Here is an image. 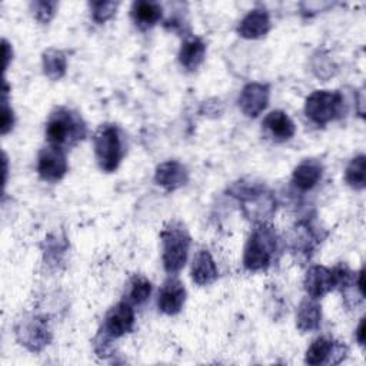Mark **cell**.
Wrapping results in <instances>:
<instances>
[{"label": "cell", "instance_id": "obj_1", "mask_svg": "<svg viewBox=\"0 0 366 366\" xmlns=\"http://www.w3.org/2000/svg\"><path fill=\"white\" fill-rule=\"evenodd\" d=\"M86 135V127L79 115L68 110L58 109L48 122L46 136L52 146L63 147L65 145H73L75 142L83 139Z\"/></svg>", "mask_w": 366, "mask_h": 366}, {"label": "cell", "instance_id": "obj_2", "mask_svg": "<svg viewBox=\"0 0 366 366\" xmlns=\"http://www.w3.org/2000/svg\"><path fill=\"white\" fill-rule=\"evenodd\" d=\"M95 152L103 170L112 172L117 167L123 157V143L120 132L116 126L105 125L95 136Z\"/></svg>", "mask_w": 366, "mask_h": 366}, {"label": "cell", "instance_id": "obj_3", "mask_svg": "<svg viewBox=\"0 0 366 366\" xmlns=\"http://www.w3.org/2000/svg\"><path fill=\"white\" fill-rule=\"evenodd\" d=\"M163 263L169 273L179 272L187 262L191 238L185 229H167L162 234Z\"/></svg>", "mask_w": 366, "mask_h": 366}, {"label": "cell", "instance_id": "obj_4", "mask_svg": "<svg viewBox=\"0 0 366 366\" xmlns=\"http://www.w3.org/2000/svg\"><path fill=\"white\" fill-rule=\"evenodd\" d=\"M275 249V235L269 229H258L245 249V266L251 271L265 269L271 263Z\"/></svg>", "mask_w": 366, "mask_h": 366}, {"label": "cell", "instance_id": "obj_5", "mask_svg": "<svg viewBox=\"0 0 366 366\" xmlns=\"http://www.w3.org/2000/svg\"><path fill=\"white\" fill-rule=\"evenodd\" d=\"M340 103L342 98L338 92H315L306 102V115L313 122L325 125L339 113Z\"/></svg>", "mask_w": 366, "mask_h": 366}, {"label": "cell", "instance_id": "obj_6", "mask_svg": "<svg viewBox=\"0 0 366 366\" xmlns=\"http://www.w3.org/2000/svg\"><path fill=\"white\" fill-rule=\"evenodd\" d=\"M39 174L46 180H59L68 170L66 156L63 149L56 146L45 147L39 155V164H38Z\"/></svg>", "mask_w": 366, "mask_h": 366}, {"label": "cell", "instance_id": "obj_7", "mask_svg": "<svg viewBox=\"0 0 366 366\" xmlns=\"http://www.w3.org/2000/svg\"><path fill=\"white\" fill-rule=\"evenodd\" d=\"M133 322H135V315L130 305L122 302L116 305L113 309H110V312L108 313L105 320V330L110 336L119 338L132 329Z\"/></svg>", "mask_w": 366, "mask_h": 366}, {"label": "cell", "instance_id": "obj_8", "mask_svg": "<svg viewBox=\"0 0 366 366\" xmlns=\"http://www.w3.org/2000/svg\"><path fill=\"white\" fill-rule=\"evenodd\" d=\"M185 288L177 279H169L164 282L159 292V309L167 315L177 313L185 303Z\"/></svg>", "mask_w": 366, "mask_h": 366}, {"label": "cell", "instance_id": "obj_9", "mask_svg": "<svg viewBox=\"0 0 366 366\" xmlns=\"http://www.w3.org/2000/svg\"><path fill=\"white\" fill-rule=\"evenodd\" d=\"M268 88L263 85H248L241 98H239V106L248 116H258L268 103Z\"/></svg>", "mask_w": 366, "mask_h": 366}, {"label": "cell", "instance_id": "obj_10", "mask_svg": "<svg viewBox=\"0 0 366 366\" xmlns=\"http://www.w3.org/2000/svg\"><path fill=\"white\" fill-rule=\"evenodd\" d=\"M305 285H306L308 293L312 298H320L338 283H336L335 272H330L326 268L315 266L308 272Z\"/></svg>", "mask_w": 366, "mask_h": 366}, {"label": "cell", "instance_id": "obj_11", "mask_svg": "<svg viewBox=\"0 0 366 366\" xmlns=\"http://www.w3.org/2000/svg\"><path fill=\"white\" fill-rule=\"evenodd\" d=\"M192 276L198 285H209L218 278L216 266H215L211 255L206 251H201L195 256Z\"/></svg>", "mask_w": 366, "mask_h": 366}, {"label": "cell", "instance_id": "obj_12", "mask_svg": "<svg viewBox=\"0 0 366 366\" xmlns=\"http://www.w3.org/2000/svg\"><path fill=\"white\" fill-rule=\"evenodd\" d=\"M185 169L176 162H167L159 166L156 172V180L159 182V185L167 188V189H174L182 187L185 183Z\"/></svg>", "mask_w": 366, "mask_h": 366}, {"label": "cell", "instance_id": "obj_13", "mask_svg": "<svg viewBox=\"0 0 366 366\" xmlns=\"http://www.w3.org/2000/svg\"><path fill=\"white\" fill-rule=\"evenodd\" d=\"M322 176V166L313 160H306L293 173L295 185L303 191L313 188Z\"/></svg>", "mask_w": 366, "mask_h": 366}, {"label": "cell", "instance_id": "obj_14", "mask_svg": "<svg viewBox=\"0 0 366 366\" xmlns=\"http://www.w3.org/2000/svg\"><path fill=\"white\" fill-rule=\"evenodd\" d=\"M263 125L272 132L273 136H276L281 140L291 139L295 135V125H293V122L289 119V116L286 113H283L281 110L269 113L265 117Z\"/></svg>", "mask_w": 366, "mask_h": 366}, {"label": "cell", "instance_id": "obj_15", "mask_svg": "<svg viewBox=\"0 0 366 366\" xmlns=\"http://www.w3.org/2000/svg\"><path fill=\"white\" fill-rule=\"evenodd\" d=\"M269 31V18L262 11L249 14L239 26V33L244 38H259Z\"/></svg>", "mask_w": 366, "mask_h": 366}, {"label": "cell", "instance_id": "obj_16", "mask_svg": "<svg viewBox=\"0 0 366 366\" xmlns=\"http://www.w3.org/2000/svg\"><path fill=\"white\" fill-rule=\"evenodd\" d=\"M132 16L136 25L142 28H149L160 19L162 9L159 5L152 2H136L132 8Z\"/></svg>", "mask_w": 366, "mask_h": 366}, {"label": "cell", "instance_id": "obj_17", "mask_svg": "<svg viewBox=\"0 0 366 366\" xmlns=\"http://www.w3.org/2000/svg\"><path fill=\"white\" fill-rule=\"evenodd\" d=\"M205 56V45L199 39H192L182 46L179 58L180 63L188 69H197Z\"/></svg>", "mask_w": 366, "mask_h": 366}, {"label": "cell", "instance_id": "obj_18", "mask_svg": "<svg viewBox=\"0 0 366 366\" xmlns=\"http://www.w3.org/2000/svg\"><path fill=\"white\" fill-rule=\"evenodd\" d=\"M332 353H333V343H332V340H329L326 338H319L308 349V352H306V363H310V365L323 363V362H326V359L329 356H332Z\"/></svg>", "mask_w": 366, "mask_h": 366}, {"label": "cell", "instance_id": "obj_19", "mask_svg": "<svg viewBox=\"0 0 366 366\" xmlns=\"http://www.w3.org/2000/svg\"><path fill=\"white\" fill-rule=\"evenodd\" d=\"M320 320V309L316 303L310 300H305L300 305L299 316H298V326L302 330H310L318 328Z\"/></svg>", "mask_w": 366, "mask_h": 366}, {"label": "cell", "instance_id": "obj_20", "mask_svg": "<svg viewBox=\"0 0 366 366\" xmlns=\"http://www.w3.org/2000/svg\"><path fill=\"white\" fill-rule=\"evenodd\" d=\"M346 180L355 189L365 188V156L360 155L352 160L346 169Z\"/></svg>", "mask_w": 366, "mask_h": 366}, {"label": "cell", "instance_id": "obj_21", "mask_svg": "<svg viewBox=\"0 0 366 366\" xmlns=\"http://www.w3.org/2000/svg\"><path fill=\"white\" fill-rule=\"evenodd\" d=\"M150 292H152V285L147 279L139 276V278H135L130 283V291H129V299L133 302V303H143L149 296H150Z\"/></svg>", "mask_w": 366, "mask_h": 366}, {"label": "cell", "instance_id": "obj_22", "mask_svg": "<svg viewBox=\"0 0 366 366\" xmlns=\"http://www.w3.org/2000/svg\"><path fill=\"white\" fill-rule=\"evenodd\" d=\"M45 58L52 61V63L45 61V70L48 72V75L52 76V72H56V78H61L58 70H61L62 75L65 72V59H63V56L61 53H58V52H52V53H48Z\"/></svg>", "mask_w": 366, "mask_h": 366}, {"label": "cell", "instance_id": "obj_23", "mask_svg": "<svg viewBox=\"0 0 366 366\" xmlns=\"http://www.w3.org/2000/svg\"><path fill=\"white\" fill-rule=\"evenodd\" d=\"M95 12H93V18L98 22H105L108 18L112 16V14L106 12V9H110L113 6V4H93L92 5Z\"/></svg>", "mask_w": 366, "mask_h": 366}, {"label": "cell", "instance_id": "obj_24", "mask_svg": "<svg viewBox=\"0 0 366 366\" xmlns=\"http://www.w3.org/2000/svg\"><path fill=\"white\" fill-rule=\"evenodd\" d=\"M14 125V116L11 115V110L5 106L4 108V115H2V126H4V133L8 132V129Z\"/></svg>", "mask_w": 366, "mask_h": 366}, {"label": "cell", "instance_id": "obj_25", "mask_svg": "<svg viewBox=\"0 0 366 366\" xmlns=\"http://www.w3.org/2000/svg\"><path fill=\"white\" fill-rule=\"evenodd\" d=\"M357 340L360 345H363L365 342V319H362L360 325H359V329H357Z\"/></svg>", "mask_w": 366, "mask_h": 366}]
</instances>
